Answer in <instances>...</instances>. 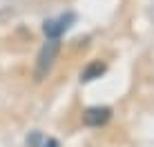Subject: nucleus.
Returning a JSON list of instances; mask_svg holds the SVG:
<instances>
[{
    "label": "nucleus",
    "mask_w": 154,
    "mask_h": 147,
    "mask_svg": "<svg viewBox=\"0 0 154 147\" xmlns=\"http://www.w3.org/2000/svg\"><path fill=\"white\" fill-rule=\"evenodd\" d=\"M58 54H60V40H47V43L40 47L38 56H36V69H34V78L38 82L49 76Z\"/></svg>",
    "instance_id": "1"
},
{
    "label": "nucleus",
    "mask_w": 154,
    "mask_h": 147,
    "mask_svg": "<svg viewBox=\"0 0 154 147\" xmlns=\"http://www.w3.org/2000/svg\"><path fill=\"white\" fill-rule=\"evenodd\" d=\"M74 20H76V14H72V11L58 16V18L45 20V25H42V31H45L47 40H60V36L74 25Z\"/></svg>",
    "instance_id": "2"
},
{
    "label": "nucleus",
    "mask_w": 154,
    "mask_h": 147,
    "mask_svg": "<svg viewBox=\"0 0 154 147\" xmlns=\"http://www.w3.org/2000/svg\"><path fill=\"white\" fill-rule=\"evenodd\" d=\"M112 118V109L109 107H89V109H85V114H83V123L87 125V127H103L107 120Z\"/></svg>",
    "instance_id": "3"
},
{
    "label": "nucleus",
    "mask_w": 154,
    "mask_h": 147,
    "mask_svg": "<svg viewBox=\"0 0 154 147\" xmlns=\"http://www.w3.org/2000/svg\"><path fill=\"white\" fill-rule=\"evenodd\" d=\"M105 71H107V65H105V62H100V60H92V62H89V65L83 69V74H81V80H83V82L96 80V78H100Z\"/></svg>",
    "instance_id": "4"
},
{
    "label": "nucleus",
    "mask_w": 154,
    "mask_h": 147,
    "mask_svg": "<svg viewBox=\"0 0 154 147\" xmlns=\"http://www.w3.org/2000/svg\"><path fill=\"white\" fill-rule=\"evenodd\" d=\"M45 147H58V140L49 138V140H47V143H45Z\"/></svg>",
    "instance_id": "5"
}]
</instances>
